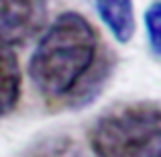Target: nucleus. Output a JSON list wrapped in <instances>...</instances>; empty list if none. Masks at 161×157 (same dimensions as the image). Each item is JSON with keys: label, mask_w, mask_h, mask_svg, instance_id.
<instances>
[{"label": "nucleus", "mask_w": 161, "mask_h": 157, "mask_svg": "<svg viewBox=\"0 0 161 157\" xmlns=\"http://www.w3.org/2000/svg\"><path fill=\"white\" fill-rule=\"evenodd\" d=\"M143 20H145V37L147 43H149V49L153 53V57H159L161 55V2L159 0H153L147 6Z\"/></svg>", "instance_id": "nucleus-6"}, {"label": "nucleus", "mask_w": 161, "mask_h": 157, "mask_svg": "<svg viewBox=\"0 0 161 157\" xmlns=\"http://www.w3.org/2000/svg\"><path fill=\"white\" fill-rule=\"evenodd\" d=\"M49 0H0V43L25 45L47 23Z\"/></svg>", "instance_id": "nucleus-3"}, {"label": "nucleus", "mask_w": 161, "mask_h": 157, "mask_svg": "<svg viewBox=\"0 0 161 157\" xmlns=\"http://www.w3.org/2000/svg\"><path fill=\"white\" fill-rule=\"evenodd\" d=\"M23 90V76L10 47L0 43V118L16 108Z\"/></svg>", "instance_id": "nucleus-5"}, {"label": "nucleus", "mask_w": 161, "mask_h": 157, "mask_svg": "<svg viewBox=\"0 0 161 157\" xmlns=\"http://www.w3.org/2000/svg\"><path fill=\"white\" fill-rule=\"evenodd\" d=\"M94 6L104 27L118 43H129L133 39L137 29L133 0H94Z\"/></svg>", "instance_id": "nucleus-4"}, {"label": "nucleus", "mask_w": 161, "mask_h": 157, "mask_svg": "<svg viewBox=\"0 0 161 157\" xmlns=\"http://www.w3.org/2000/svg\"><path fill=\"white\" fill-rule=\"evenodd\" d=\"M29 76L47 100L84 106L108 80L110 57L100 51L90 20L69 10L59 14L39 39L29 59Z\"/></svg>", "instance_id": "nucleus-1"}, {"label": "nucleus", "mask_w": 161, "mask_h": 157, "mask_svg": "<svg viewBox=\"0 0 161 157\" xmlns=\"http://www.w3.org/2000/svg\"><path fill=\"white\" fill-rule=\"evenodd\" d=\"M88 143L98 157H161V108L155 100L118 104L94 121Z\"/></svg>", "instance_id": "nucleus-2"}]
</instances>
